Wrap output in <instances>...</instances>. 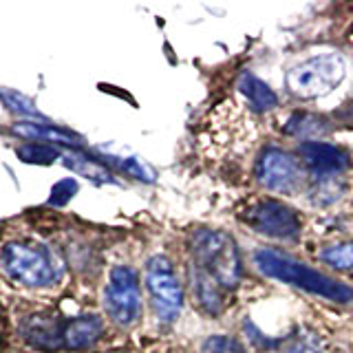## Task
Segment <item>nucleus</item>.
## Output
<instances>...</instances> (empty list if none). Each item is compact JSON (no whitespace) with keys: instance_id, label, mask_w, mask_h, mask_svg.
<instances>
[{"instance_id":"obj_1","label":"nucleus","mask_w":353,"mask_h":353,"mask_svg":"<svg viewBox=\"0 0 353 353\" xmlns=\"http://www.w3.org/2000/svg\"><path fill=\"white\" fill-rule=\"evenodd\" d=\"M190 283L196 305L205 314L223 312L225 294L241 281V256L236 243L221 230H196L190 241Z\"/></svg>"},{"instance_id":"obj_2","label":"nucleus","mask_w":353,"mask_h":353,"mask_svg":"<svg viewBox=\"0 0 353 353\" xmlns=\"http://www.w3.org/2000/svg\"><path fill=\"white\" fill-rule=\"evenodd\" d=\"M254 263H256V270L265 279L294 285L298 290H305L314 296L325 298V301H334V303L353 301V290L349 285L329 279L323 272H316L314 268H309V265L290 256V254H283L272 248H263L254 254Z\"/></svg>"},{"instance_id":"obj_3","label":"nucleus","mask_w":353,"mask_h":353,"mask_svg":"<svg viewBox=\"0 0 353 353\" xmlns=\"http://www.w3.org/2000/svg\"><path fill=\"white\" fill-rule=\"evenodd\" d=\"M0 268L25 287H49L64 276V261L53 248L36 241H11L0 250Z\"/></svg>"},{"instance_id":"obj_4","label":"nucleus","mask_w":353,"mask_h":353,"mask_svg":"<svg viewBox=\"0 0 353 353\" xmlns=\"http://www.w3.org/2000/svg\"><path fill=\"white\" fill-rule=\"evenodd\" d=\"M347 64L338 53H320L290 69L285 82L287 88L301 99H316L331 93L345 80Z\"/></svg>"},{"instance_id":"obj_5","label":"nucleus","mask_w":353,"mask_h":353,"mask_svg":"<svg viewBox=\"0 0 353 353\" xmlns=\"http://www.w3.org/2000/svg\"><path fill=\"white\" fill-rule=\"evenodd\" d=\"M104 307L115 325L132 327L141 316V292L137 272L128 265L110 270L104 290Z\"/></svg>"},{"instance_id":"obj_6","label":"nucleus","mask_w":353,"mask_h":353,"mask_svg":"<svg viewBox=\"0 0 353 353\" xmlns=\"http://www.w3.org/2000/svg\"><path fill=\"white\" fill-rule=\"evenodd\" d=\"M146 287L154 314L161 323H174L183 309V290L172 263L165 256H152L146 265Z\"/></svg>"},{"instance_id":"obj_7","label":"nucleus","mask_w":353,"mask_h":353,"mask_svg":"<svg viewBox=\"0 0 353 353\" xmlns=\"http://www.w3.org/2000/svg\"><path fill=\"white\" fill-rule=\"evenodd\" d=\"M243 221L259 234H265L270 239H296L301 234V216L296 214V210L285 205L276 199H263V201L254 203Z\"/></svg>"},{"instance_id":"obj_8","label":"nucleus","mask_w":353,"mask_h":353,"mask_svg":"<svg viewBox=\"0 0 353 353\" xmlns=\"http://www.w3.org/2000/svg\"><path fill=\"white\" fill-rule=\"evenodd\" d=\"M256 179L263 188L272 192H287L294 194L301 190L305 181L303 165L290 152L281 148H268L256 163Z\"/></svg>"},{"instance_id":"obj_9","label":"nucleus","mask_w":353,"mask_h":353,"mask_svg":"<svg viewBox=\"0 0 353 353\" xmlns=\"http://www.w3.org/2000/svg\"><path fill=\"white\" fill-rule=\"evenodd\" d=\"M301 157L307 170L316 181H334L349 170V157L334 143L327 141H305L301 143Z\"/></svg>"},{"instance_id":"obj_10","label":"nucleus","mask_w":353,"mask_h":353,"mask_svg":"<svg viewBox=\"0 0 353 353\" xmlns=\"http://www.w3.org/2000/svg\"><path fill=\"white\" fill-rule=\"evenodd\" d=\"M22 338H25L31 347L42 351H55L64 347V323L51 314H33L29 316L20 327Z\"/></svg>"},{"instance_id":"obj_11","label":"nucleus","mask_w":353,"mask_h":353,"mask_svg":"<svg viewBox=\"0 0 353 353\" xmlns=\"http://www.w3.org/2000/svg\"><path fill=\"white\" fill-rule=\"evenodd\" d=\"M104 331L102 320L93 314H86V316H77L73 320H66L64 323V349H73V351H80V349H88L93 347L95 342L99 340Z\"/></svg>"},{"instance_id":"obj_12","label":"nucleus","mask_w":353,"mask_h":353,"mask_svg":"<svg viewBox=\"0 0 353 353\" xmlns=\"http://www.w3.org/2000/svg\"><path fill=\"white\" fill-rule=\"evenodd\" d=\"M14 132L25 139H31L36 143H62V146H71L73 150L77 146H82V139L73 135L71 130L58 128L53 124H47V121H20V124L14 126Z\"/></svg>"},{"instance_id":"obj_13","label":"nucleus","mask_w":353,"mask_h":353,"mask_svg":"<svg viewBox=\"0 0 353 353\" xmlns=\"http://www.w3.org/2000/svg\"><path fill=\"white\" fill-rule=\"evenodd\" d=\"M60 159L66 168H71L73 172L82 174L95 183H113V176H110V172L106 170V165L99 159L88 157V154H84L80 150H66V152H62Z\"/></svg>"},{"instance_id":"obj_14","label":"nucleus","mask_w":353,"mask_h":353,"mask_svg":"<svg viewBox=\"0 0 353 353\" xmlns=\"http://www.w3.org/2000/svg\"><path fill=\"white\" fill-rule=\"evenodd\" d=\"M239 88H241V93L248 97V102L252 104V108L259 110V113L272 110L276 104H279V97H276V93L272 91V88L263 80H259L256 75H252V73H243L241 75Z\"/></svg>"},{"instance_id":"obj_15","label":"nucleus","mask_w":353,"mask_h":353,"mask_svg":"<svg viewBox=\"0 0 353 353\" xmlns=\"http://www.w3.org/2000/svg\"><path fill=\"white\" fill-rule=\"evenodd\" d=\"M274 353H325V345L316 331L303 327L276 342Z\"/></svg>"},{"instance_id":"obj_16","label":"nucleus","mask_w":353,"mask_h":353,"mask_svg":"<svg viewBox=\"0 0 353 353\" xmlns=\"http://www.w3.org/2000/svg\"><path fill=\"white\" fill-rule=\"evenodd\" d=\"M320 259L340 272H353V243H334L320 252Z\"/></svg>"},{"instance_id":"obj_17","label":"nucleus","mask_w":353,"mask_h":353,"mask_svg":"<svg viewBox=\"0 0 353 353\" xmlns=\"http://www.w3.org/2000/svg\"><path fill=\"white\" fill-rule=\"evenodd\" d=\"M18 157L27 163H53L55 159L62 157V152L58 148L49 146V143H25L18 148Z\"/></svg>"},{"instance_id":"obj_18","label":"nucleus","mask_w":353,"mask_h":353,"mask_svg":"<svg viewBox=\"0 0 353 353\" xmlns=\"http://www.w3.org/2000/svg\"><path fill=\"white\" fill-rule=\"evenodd\" d=\"M0 99H3V102L9 106V110H14V113L31 117V119H38V121H44V115L38 110V106L33 104L29 97L22 95V93H16V91H0Z\"/></svg>"},{"instance_id":"obj_19","label":"nucleus","mask_w":353,"mask_h":353,"mask_svg":"<svg viewBox=\"0 0 353 353\" xmlns=\"http://www.w3.org/2000/svg\"><path fill=\"white\" fill-rule=\"evenodd\" d=\"M203 353H248L241 342L230 336H210L203 342Z\"/></svg>"},{"instance_id":"obj_20","label":"nucleus","mask_w":353,"mask_h":353,"mask_svg":"<svg viewBox=\"0 0 353 353\" xmlns=\"http://www.w3.org/2000/svg\"><path fill=\"white\" fill-rule=\"evenodd\" d=\"M77 192V181L75 179H62L53 185V190H51V196H49V205L53 208H62L66 205L73 199V194Z\"/></svg>"}]
</instances>
